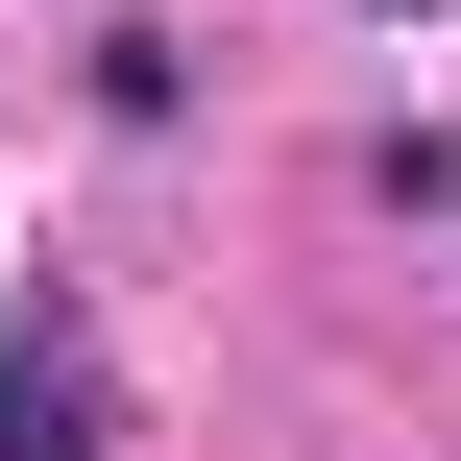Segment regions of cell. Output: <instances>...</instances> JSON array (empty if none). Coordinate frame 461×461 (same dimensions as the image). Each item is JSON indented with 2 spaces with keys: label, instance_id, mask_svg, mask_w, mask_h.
Listing matches in <instances>:
<instances>
[{
  "label": "cell",
  "instance_id": "6da1fadb",
  "mask_svg": "<svg viewBox=\"0 0 461 461\" xmlns=\"http://www.w3.org/2000/svg\"><path fill=\"white\" fill-rule=\"evenodd\" d=\"M0 461H122V365L73 292H0Z\"/></svg>",
  "mask_w": 461,
  "mask_h": 461
},
{
  "label": "cell",
  "instance_id": "7a4b0ae2",
  "mask_svg": "<svg viewBox=\"0 0 461 461\" xmlns=\"http://www.w3.org/2000/svg\"><path fill=\"white\" fill-rule=\"evenodd\" d=\"M365 24H438V0H365Z\"/></svg>",
  "mask_w": 461,
  "mask_h": 461
}]
</instances>
